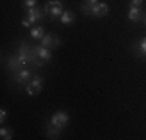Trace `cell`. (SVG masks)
Segmentation results:
<instances>
[{
	"label": "cell",
	"instance_id": "obj_1",
	"mask_svg": "<svg viewBox=\"0 0 146 140\" xmlns=\"http://www.w3.org/2000/svg\"><path fill=\"white\" fill-rule=\"evenodd\" d=\"M45 65V61L40 59L34 51V45H30L27 41L19 42L17 45V53L13 55L11 58L6 61V69L11 70L13 73L19 72V70L25 67H36L40 69Z\"/></svg>",
	"mask_w": 146,
	"mask_h": 140
},
{
	"label": "cell",
	"instance_id": "obj_2",
	"mask_svg": "<svg viewBox=\"0 0 146 140\" xmlns=\"http://www.w3.org/2000/svg\"><path fill=\"white\" fill-rule=\"evenodd\" d=\"M81 11H82V14L90 16V17H104L109 13V5L104 2H98L95 5H90V3L84 2L81 5Z\"/></svg>",
	"mask_w": 146,
	"mask_h": 140
},
{
	"label": "cell",
	"instance_id": "obj_3",
	"mask_svg": "<svg viewBox=\"0 0 146 140\" xmlns=\"http://www.w3.org/2000/svg\"><path fill=\"white\" fill-rule=\"evenodd\" d=\"M31 78H33V69H28V67L19 70V72H14L11 75V79L19 86H27L31 81Z\"/></svg>",
	"mask_w": 146,
	"mask_h": 140
},
{
	"label": "cell",
	"instance_id": "obj_4",
	"mask_svg": "<svg viewBox=\"0 0 146 140\" xmlns=\"http://www.w3.org/2000/svg\"><path fill=\"white\" fill-rule=\"evenodd\" d=\"M47 16L44 11V8H40V6H34V8H28L25 9V19L28 20L31 25H34V23L37 22H42V19Z\"/></svg>",
	"mask_w": 146,
	"mask_h": 140
},
{
	"label": "cell",
	"instance_id": "obj_5",
	"mask_svg": "<svg viewBox=\"0 0 146 140\" xmlns=\"http://www.w3.org/2000/svg\"><path fill=\"white\" fill-rule=\"evenodd\" d=\"M42 84H44V78L42 76H37L34 75L33 78H31V81L25 86V90L28 95H37V93L40 92V89H42Z\"/></svg>",
	"mask_w": 146,
	"mask_h": 140
},
{
	"label": "cell",
	"instance_id": "obj_6",
	"mask_svg": "<svg viewBox=\"0 0 146 140\" xmlns=\"http://www.w3.org/2000/svg\"><path fill=\"white\" fill-rule=\"evenodd\" d=\"M61 44H62V39L58 36V34H53V33H47V34L42 37V39H40V45L50 48V50L58 48Z\"/></svg>",
	"mask_w": 146,
	"mask_h": 140
},
{
	"label": "cell",
	"instance_id": "obj_7",
	"mask_svg": "<svg viewBox=\"0 0 146 140\" xmlns=\"http://www.w3.org/2000/svg\"><path fill=\"white\" fill-rule=\"evenodd\" d=\"M50 121L54 126H59V128L64 129L65 126H67V123H68V114L65 111H58V112H54V114L50 117Z\"/></svg>",
	"mask_w": 146,
	"mask_h": 140
},
{
	"label": "cell",
	"instance_id": "obj_8",
	"mask_svg": "<svg viewBox=\"0 0 146 140\" xmlns=\"http://www.w3.org/2000/svg\"><path fill=\"white\" fill-rule=\"evenodd\" d=\"M44 11H45V14H47L51 20L61 19L62 13H64V5H61V6H50L48 3H45V5H44Z\"/></svg>",
	"mask_w": 146,
	"mask_h": 140
},
{
	"label": "cell",
	"instance_id": "obj_9",
	"mask_svg": "<svg viewBox=\"0 0 146 140\" xmlns=\"http://www.w3.org/2000/svg\"><path fill=\"white\" fill-rule=\"evenodd\" d=\"M45 134H47L48 139H59L62 134V128L54 126L50 120H48L47 123H45Z\"/></svg>",
	"mask_w": 146,
	"mask_h": 140
},
{
	"label": "cell",
	"instance_id": "obj_10",
	"mask_svg": "<svg viewBox=\"0 0 146 140\" xmlns=\"http://www.w3.org/2000/svg\"><path fill=\"white\" fill-rule=\"evenodd\" d=\"M132 53L135 56H138V58H141V59H146V37L140 39L138 42H135V44L132 45Z\"/></svg>",
	"mask_w": 146,
	"mask_h": 140
},
{
	"label": "cell",
	"instance_id": "obj_11",
	"mask_svg": "<svg viewBox=\"0 0 146 140\" xmlns=\"http://www.w3.org/2000/svg\"><path fill=\"white\" fill-rule=\"evenodd\" d=\"M145 16V11L141 6H129V11H127V19L132 22H140Z\"/></svg>",
	"mask_w": 146,
	"mask_h": 140
},
{
	"label": "cell",
	"instance_id": "obj_12",
	"mask_svg": "<svg viewBox=\"0 0 146 140\" xmlns=\"http://www.w3.org/2000/svg\"><path fill=\"white\" fill-rule=\"evenodd\" d=\"M34 51H36V55L39 56L40 59H44L45 62H50L51 58H53L51 50L47 47H44V45H34Z\"/></svg>",
	"mask_w": 146,
	"mask_h": 140
},
{
	"label": "cell",
	"instance_id": "obj_13",
	"mask_svg": "<svg viewBox=\"0 0 146 140\" xmlns=\"http://www.w3.org/2000/svg\"><path fill=\"white\" fill-rule=\"evenodd\" d=\"M30 34H31V37H33L34 41H40L42 37L45 36V30H44V27H33L30 30Z\"/></svg>",
	"mask_w": 146,
	"mask_h": 140
},
{
	"label": "cell",
	"instance_id": "obj_14",
	"mask_svg": "<svg viewBox=\"0 0 146 140\" xmlns=\"http://www.w3.org/2000/svg\"><path fill=\"white\" fill-rule=\"evenodd\" d=\"M59 20H61L62 25H72V23L75 22V14L64 9V13H62V16H61V19H59Z\"/></svg>",
	"mask_w": 146,
	"mask_h": 140
},
{
	"label": "cell",
	"instance_id": "obj_15",
	"mask_svg": "<svg viewBox=\"0 0 146 140\" xmlns=\"http://www.w3.org/2000/svg\"><path fill=\"white\" fill-rule=\"evenodd\" d=\"M0 137L3 140H11L13 139V131L9 128H5V126H3V128L0 129Z\"/></svg>",
	"mask_w": 146,
	"mask_h": 140
},
{
	"label": "cell",
	"instance_id": "obj_16",
	"mask_svg": "<svg viewBox=\"0 0 146 140\" xmlns=\"http://www.w3.org/2000/svg\"><path fill=\"white\" fill-rule=\"evenodd\" d=\"M34 6H37V0H23L22 2V8L23 9L34 8Z\"/></svg>",
	"mask_w": 146,
	"mask_h": 140
},
{
	"label": "cell",
	"instance_id": "obj_17",
	"mask_svg": "<svg viewBox=\"0 0 146 140\" xmlns=\"http://www.w3.org/2000/svg\"><path fill=\"white\" fill-rule=\"evenodd\" d=\"M6 115H8V112H6L5 109H0V123H5V120H6Z\"/></svg>",
	"mask_w": 146,
	"mask_h": 140
},
{
	"label": "cell",
	"instance_id": "obj_18",
	"mask_svg": "<svg viewBox=\"0 0 146 140\" xmlns=\"http://www.w3.org/2000/svg\"><path fill=\"white\" fill-rule=\"evenodd\" d=\"M145 0H129V6H141Z\"/></svg>",
	"mask_w": 146,
	"mask_h": 140
},
{
	"label": "cell",
	"instance_id": "obj_19",
	"mask_svg": "<svg viewBox=\"0 0 146 140\" xmlns=\"http://www.w3.org/2000/svg\"><path fill=\"white\" fill-rule=\"evenodd\" d=\"M47 3H48L50 6H61V5H64V3L61 2V0H48Z\"/></svg>",
	"mask_w": 146,
	"mask_h": 140
},
{
	"label": "cell",
	"instance_id": "obj_20",
	"mask_svg": "<svg viewBox=\"0 0 146 140\" xmlns=\"http://www.w3.org/2000/svg\"><path fill=\"white\" fill-rule=\"evenodd\" d=\"M22 27H25V28H30V27H31V23H30L27 19H23V20H22Z\"/></svg>",
	"mask_w": 146,
	"mask_h": 140
},
{
	"label": "cell",
	"instance_id": "obj_21",
	"mask_svg": "<svg viewBox=\"0 0 146 140\" xmlns=\"http://www.w3.org/2000/svg\"><path fill=\"white\" fill-rule=\"evenodd\" d=\"M87 3H90V5H95V3H98V0H86Z\"/></svg>",
	"mask_w": 146,
	"mask_h": 140
},
{
	"label": "cell",
	"instance_id": "obj_22",
	"mask_svg": "<svg viewBox=\"0 0 146 140\" xmlns=\"http://www.w3.org/2000/svg\"><path fill=\"white\" fill-rule=\"evenodd\" d=\"M145 25H146V17H145Z\"/></svg>",
	"mask_w": 146,
	"mask_h": 140
}]
</instances>
